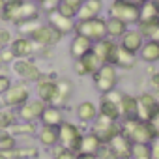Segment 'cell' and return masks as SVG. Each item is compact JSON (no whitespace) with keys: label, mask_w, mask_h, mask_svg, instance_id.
<instances>
[{"label":"cell","mask_w":159,"mask_h":159,"mask_svg":"<svg viewBox=\"0 0 159 159\" xmlns=\"http://www.w3.org/2000/svg\"><path fill=\"white\" fill-rule=\"evenodd\" d=\"M39 13H41L39 6L30 2V0H8L4 4L2 13H0V19L19 26L28 21H38Z\"/></svg>","instance_id":"cell-1"},{"label":"cell","mask_w":159,"mask_h":159,"mask_svg":"<svg viewBox=\"0 0 159 159\" xmlns=\"http://www.w3.org/2000/svg\"><path fill=\"white\" fill-rule=\"evenodd\" d=\"M120 129L133 144H150L155 139V131L150 122H142L139 118H122Z\"/></svg>","instance_id":"cell-2"},{"label":"cell","mask_w":159,"mask_h":159,"mask_svg":"<svg viewBox=\"0 0 159 159\" xmlns=\"http://www.w3.org/2000/svg\"><path fill=\"white\" fill-rule=\"evenodd\" d=\"M92 83H94V88L99 94H109V92L116 90V84H118V69L112 64H103L92 75Z\"/></svg>","instance_id":"cell-3"},{"label":"cell","mask_w":159,"mask_h":159,"mask_svg":"<svg viewBox=\"0 0 159 159\" xmlns=\"http://www.w3.org/2000/svg\"><path fill=\"white\" fill-rule=\"evenodd\" d=\"M107 15L124 21L127 26H137L139 23V6L125 2V0H111L107 8Z\"/></svg>","instance_id":"cell-4"},{"label":"cell","mask_w":159,"mask_h":159,"mask_svg":"<svg viewBox=\"0 0 159 159\" xmlns=\"http://www.w3.org/2000/svg\"><path fill=\"white\" fill-rule=\"evenodd\" d=\"M75 34L84 36L90 41H99L107 38V21L105 17H96V19H86V21H77L75 23Z\"/></svg>","instance_id":"cell-5"},{"label":"cell","mask_w":159,"mask_h":159,"mask_svg":"<svg viewBox=\"0 0 159 159\" xmlns=\"http://www.w3.org/2000/svg\"><path fill=\"white\" fill-rule=\"evenodd\" d=\"M30 94H32V88L28 83H23V81H17V83H11V86L6 90V94L2 96V105L8 107V109H19L23 107L28 99H30Z\"/></svg>","instance_id":"cell-6"},{"label":"cell","mask_w":159,"mask_h":159,"mask_svg":"<svg viewBox=\"0 0 159 159\" xmlns=\"http://www.w3.org/2000/svg\"><path fill=\"white\" fill-rule=\"evenodd\" d=\"M83 131L79 125H75L73 122H62L60 127H58V144L62 148H67L71 152H79L81 148V140H83Z\"/></svg>","instance_id":"cell-7"},{"label":"cell","mask_w":159,"mask_h":159,"mask_svg":"<svg viewBox=\"0 0 159 159\" xmlns=\"http://www.w3.org/2000/svg\"><path fill=\"white\" fill-rule=\"evenodd\" d=\"M11 71L15 73V77H19V81L23 83H38L43 77V71L39 69V66L36 62H32L30 58H15L11 62Z\"/></svg>","instance_id":"cell-8"},{"label":"cell","mask_w":159,"mask_h":159,"mask_svg":"<svg viewBox=\"0 0 159 159\" xmlns=\"http://www.w3.org/2000/svg\"><path fill=\"white\" fill-rule=\"evenodd\" d=\"M120 99H122V92H109V94H101L99 103H98V112L103 118L120 122L122 120V111H120Z\"/></svg>","instance_id":"cell-9"},{"label":"cell","mask_w":159,"mask_h":159,"mask_svg":"<svg viewBox=\"0 0 159 159\" xmlns=\"http://www.w3.org/2000/svg\"><path fill=\"white\" fill-rule=\"evenodd\" d=\"M28 38L36 43V47L49 49V47H56L64 36H62V34H58L51 25H47V23H39Z\"/></svg>","instance_id":"cell-10"},{"label":"cell","mask_w":159,"mask_h":159,"mask_svg":"<svg viewBox=\"0 0 159 159\" xmlns=\"http://www.w3.org/2000/svg\"><path fill=\"white\" fill-rule=\"evenodd\" d=\"M159 109V98L153 92H142L137 96V116L142 122H150Z\"/></svg>","instance_id":"cell-11"},{"label":"cell","mask_w":159,"mask_h":159,"mask_svg":"<svg viewBox=\"0 0 159 159\" xmlns=\"http://www.w3.org/2000/svg\"><path fill=\"white\" fill-rule=\"evenodd\" d=\"M92 133H96L103 144H109L118 133H122V129H120V122H114V120H109V118L98 116V118L92 122Z\"/></svg>","instance_id":"cell-12"},{"label":"cell","mask_w":159,"mask_h":159,"mask_svg":"<svg viewBox=\"0 0 159 159\" xmlns=\"http://www.w3.org/2000/svg\"><path fill=\"white\" fill-rule=\"evenodd\" d=\"M45 107H47V103H43L41 99H38V98L32 99V98H30L23 107L17 109V118H19V122L36 124V122H39V118H41Z\"/></svg>","instance_id":"cell-13"},{"label":"cell","mask_w":159,"mask_h":159,"mask_svg":"<svg viewBox=\"0 0 159 159\" xmlns=\"http://www.w3.org/2000/svg\"><path fill=\"white\" fill-rule=\"evenodd\" d=\"M36 84V88H34V92H36V98L38 99H41L43 103H47V105H52V101H54V98H56V88H58V83L54 81V79H51V77H47V75H43L38 83H34Z\"/></svg>","instance_id":"cell-14"},{"label":"cell","mask_w":159,"mask_h":159,"mask_svg":"<svg viewBox=\"0 0 159 159\" xmlns=\"http://www.w3.org/2000/svg\"><path fill=\"white\" fill-rule=\"evenodd\" d=\"M103 66V62L90 51L88 54H84L83 58H79V60H75V64H73V69H75V73L79 75V77H86V75H94L99 67Z\"/></svg>","instance_id":"cell-15"},{"label":"cell","mask_w":159,"mask_h":159,"mask_svg":"<svg viewBox=\"0 0 159 159\" xmlns=\"http://www.w3.org/2000/svg\"><path fill=\"white\" fill-rule=\"evenodd\" d=\"M144 36L137 30V26H129L127 28V32L120 38V47H124L125 51H129V52H133V54H137L139 56V52H140V49H142V45H144Z\"/></svg>","instance_id":"cell-16"},{"label":"cell","mask_w":159,"mask_h":159,"mask_svg":"<svg viewBox=\"0 0 159 159\" xmlns=\"http://www.w3.org/2000/svg\"><path fill=\"white\" fill-rule=\"evenodd\" d=\"M137 62H139V56H137V54H133V52H129V51H125V49H124V47H120V43H118V47H116V49H114V52H112L111 64H112L116 69L129 71V69H133V67L137 66Z\"/></svg>","instance_id":"cell-17"},{"label":"cell","mask_w":159,"mask_h":159,"mask_svg":"<svg viewBox=\"0 0 159 159\" xmlns=\"http://www.w3.org/2000/svg\"><path fill=\"white\" fill-rule=\"evenodd\" d=\"M75 19H67L64 15H60L56 10L54 11H49L47 13V25H51L58 34L62 36H69V34H75Z\"/></svg>","instance_id":"cell-18"},{"label":"cell","mask_w":159,"mask_h":159,"mask_svg":"<svg viewBox=\"0 0 159 159\" xmlns=\"http://www.w3.org/2000/svg\"><path fill=\"white\" fill-rule=\"evenodd\" d=\"M10 51L15 58H30L36 52V43L28 36H17L10 43Z\"/></svg>","instance_id":"cell-19"},{"label":"cell","mask_w":159,"mask_h":159,"mask_svg":"<svg viewBox=\"0 0 159 159\" xmlns=\"http://www.w3.org/2000/svg\"><path fill=\"white\" fill-rule=\"evenodd\" d=\"M92 45H94V41H90L88 38L79 36V34H73L71 36V41H69V56L73 60L83 58L84 54H88L92 51Z\"/></svg>","instance_id":"cell-20"},{"label":"cell","mask_w":159,"mask_h":159,"mask_svg":"<svg viewBox=\"0 0 159 159\" xmlns=\"http://www.w3.org/2000/svg\"><path fill=\"white\" fill-rule=\"evenodd\" d=\"M116 47H118V41H114L111 38H103V39H99L92 45V52L103 64H111V58H112V52H114Z\"/></svg>","instance_id":"cell-21"},{"label":"cell","mask_w":159,"mask_h":159,"mask_svg":"<svg viewBox=\"0 0 159 159\" xmlns=\"http://www.w3.org/2000/svg\"><path fill=\"white\" fill-rule=\"evenodd\" d=\"M103 10H105L103 0H84L81 10H79V13H77V21H86V19L101 17Z\"/></svg>","instance_id":"cell-22"},{"label":"cell","mask_w":159,"mask_h":159,"mask_svg":"<svg viewBox=\"0 0 159 159\" xmlns=\"http://www.w3.org/2000/svg\"><path fill=\"white\" fill-rule=\"evenodd\" d=\"M120 159H131V148H133V142L124 135V133H118L109 144H107Z\"/></svg>","instance_id":"cell-23"},{"label":"cell","mask_w":159,"mask_h":159,"mask_svg":"<svg viewBox=\"0 0 159 159\" xmlns=\"http://www.w3.org/2000/svg\"><path fill=\"white\" fill-rule=\"evenodd\" d=\"M56 83H58V88H56V98H54L52 105L62 109L69 101V98L73 96V83L69 81V79H58Z\"/></svg>","instance_id":"cell-24"},{"label":"cell","mask_w":159,"mask_h":159,"mask_svg":"<svg viewBox=\"0 0 159 159\" xmlns=\"http://www.w3.org/2000/svg\"><path fill=\"white\" fill-rule=\"evenodd\" d=\"M41 125H51V127H60V124L64 122V112L60 107L56 105H47L41 118H39Z\"/></svg>","instance_id":"cell-25"},{"label":"cell","mask_w":159,"mask_h":159,"mask_svg":"<svg viewBox=\"0 0 159 159\" xmlns=\"http://www.w3.org/2000/svg\"><path fill=\"white\" fill-rule=\"evenodd\" d=\"M139 60H142L144 64H157L159 62V41L146 39L139 52Z\"/></svg>","instance_id":"cell-26"},{"label":"cell","mask_w":159,"mask_h":159,"mask_svg":"<svg viewBox=\"0 0 159 159\" xmlns=\"http://www.w3.org/2000/svg\"><path fill=\"white\" fill-rule=\"evenodd\" d=\"M75 114H77V118L81 120L83 124H92V122L99 116L98 105L92 103V101H83V103H79L77 109H75Z\"/></svg>","instance_id":"cell-27"},{"label":"cell","mask_w":159,"mask_h":159,"mask_svg":"<svg viewBox=\"0 0 159 159\" xmlns=\"http://www.w3.org/2000/svg\"><path fill=\"white\" fill-rule=\"evenodd\" d=\"M36 135H38V140H39L41 146H45V148H54V146H58V127L41 125Z\"/></svg>","instance_id":"cell-28"},{"label":"cell","mask_w":159,"mask_h":159,"mask_svg":"<svg viewBox=\"0 0 159 159\" xmlns=\"http://www.w3.org/2000/svg\"><path fill=\"white\" fill-rule=\"evenodd\" d=\"M103 148V142L99 140V137L96 133H84L83 140H81V148L79 152H84V153H99V150Z\"/></svg>","instance_id":"cell-29"},{"label":"cell","mask_w":159,"mask_h":159,"mask_svg":"<svg viewBox=\"0 0 159 159\" xmlns=\"http://www.w3.org/2000/svg\"><path fill=\"white\" fill-rule=\"evenodd\" d=\"M107 38L114 39V41H120V38L127 32V25L120 19H114V17H107Z\"/></svg>","instance_id":"cell-30"},{"label":"cell","mask_w":159,"mask_h":159,"mask_svg":"<svg viewBox=\"0 0 159 159\" xmlns=\"http://www.w3.org/2000/svg\"><path fill=\"white\" fill-rule=\"evenodd\" d=\"M120 111H122V118H135L137 116V96L122 94Z\"/></svg>","instance_id":"cell-31"},{"label":"cell","mask_w":159,"mask_h":159,"mask_svg":"<svg viewBox=\"0 0 159 159\" xmlns=\"http://www.w3.org/2000/svg\"><path fill=\"white\" fill-rule=\"evenodd\" d=\"M150 19H159V8L153 0H148L142 6H139V21H150Z\"/></svg>","instance_id":"cell-32"},{"label":"cell","mask_w":159,"mask_h":159,"mask_svg":"<svg viewBox=\"0 0 159 159\" xmlns=\"http://www.w3.org/2000/svg\"><path fill=\"white\" fill-rule=\"evenodd\" d=\"M159 28V19H150V21H139L137 23V30L144 36V39H152L153 34Z\"/></svg>","instance_id":"cell-33"},{"label":"cell","mask_w":159,"mask_h":159,"mask_svg":"<svg viewBox=\"0 0 159 159\" xmlns=\"http://www.w3.org/2000/svg\"><path fill=\"white\" fill-rule=\"evenodd\" d=\"M17 114L13 109H0V131H10L13 124H17Z\"/></svg>","instance_id":"cell-34"},{"label":"cell","mask_w":159,"mask_h":159,"mask_svg":"<svg viewBox=\"0 0 159 159\" xmlns=\"http://www.w3.org/2000/svg\"><path fill=\"white\" fill-rule=\"evenodd\" d=\"M131 159H152L150 144H133V148H131Z\"/></svg>","instance_id":"cell-35"},{"label":"cell","mask_w":159,"mask_h":159,"mask_svg":"<svg viewBox=\"0 0 159 159\" xmlns=\"http://www.w3.org/2000/svg\"><path fill=\"white\" fill-rule=\"evenodd\" d=\"M52 157L54 159H77V153L67 150V148H62L60 144L52 148Z\"/></svg>","instance_id":"cell-36"},{"label":"cell","mask_w":159,"mask_h":159,"mask_svg":"<svg viewBox=\"0 0 159 159\" xmlns=\"http://www.w3.org/2000/svg\"><path fill=\"white\" fill-rule=\"evenodd\" d=\"M11 39H13V34H11V30H10V28H4V26H0V49H6V47H10Z\"/></svg>","instance_id":"cell-37"},{"label":"cell","mask_w":159,"mask_h":159,"mask_svg":"<svg viewBox=\"0 0 159 159\" xmlns=\"http://www.w3.org/2000/svg\"><path fill=\"white\" fill-rule=\"evenodd\" d=\"M39 23H41L39 19H38V21H28V23L19 25V26H17V30H19V34H21V36H30V34L34 32V28H36Z\"/></svg>","instance_id":"cell-38"},{"label":"cell","mask_w":159,"mask_h":159,"mask_svg":"<svg viewBox=\"0 0 159 159\" xmlns=\"http://www.w3.org/2000/svg\"><path fill=\"white\" fill-rule=\"evenodd\" d=\"M58 4H60V0H43V2L39 4V10L49 13V11H54L58 8Z\"/></svg>","instance_id":"cell-39"},{"label":"cell","mask_w":159,"mask_h":159,"mask_svg":"<svg viewBox=\"0 0 159 159\" xmlns=\"http://www.w3.org/2000/svg\"><path fill=\"white\" fill-rule=\"evenodd\" d=\"M98 157H99V159H120V157H118V155H116V153H114L109 146H107V144H103V148L99 150Z\"/></svg>","instance_id":"cell-40"},{"label":"cell","mask_w":159,"mask_h":159,"mask_svg":"<svg viewBox=\"0 0 159 159\" xmlns=\"http://www.w3.org/2000/svg\"><path fill=\"white\" fill-rule=\"evenodd\" d=\"M11 86V79L8 75H0V98L6 94V90Z\"/></svg>","instance_id":"cell-41"},{"label":"cell","mask_w":159,"mask_h":159,"mask_svg":"<svg viewBox=\"0 0 159 159\" xmlns=\"http://www.w3.org/2000/svg\"><path fill=\"white\" fill-rule=\"evenodd\" d=\"M150 150H152V159H159V135H155V139L150 142Z\"/></svg>","instance_id":"cell-42"},{"label":"cell","mask_w":159,"mask_h":159,"mask_svg":"<svg viewBox=\"0 0 159 159\" xmlns=\"http://www.w3.org/2000/svg\"><path fill=\"white\" fill-rule=\"evenodd\" d=\"M0 51H2V54H0V62L11 64V62L15 60V56H13V52L10 51V47H8V49H0Z\"/></svg>","instance_id":"cell-43"},{"label":"cell","mask_w":159,"mask_h":159,"mask_svg":"<svg viewBox=\"0 0 159 159\" xmlns=\"http://www.w3.org/2000/svg\"><path fill=\"white\" fill-rule=\"evenodd\" d=\"M150 125H152V129L155 131V135H159V109H157V112L153 114V118L150 120Z\"/></svg>","instance_id":"cell-44"},{"label":"cell","mask_w":159,"mask_h":159,"mask_svg":"<svg viewBox=\"0 0 159 159\" xmlns=\"http://www.w3.org/2000/svg\"><path fill=\"white\" fill-rule=\"evenodd\" d=\"M77 159H99L98 153H84V152H77Z\"/></svg>","instance_id":"cell-45"},{"label":"cell","mask_w":159,"mask_h":159,"mask_svg":"<svg viewBox=\"0 0 159 159\" xmlns=\"http://www.w3.org/2000/svg\"><path fill=\"white\" fill-rule=\"evenodd\" d=\"M125 2H131V4H135V6H142L144 2H148V0H125Z\"/></svg>","instance_id":"cell-46"},{"label":"cell","mask_w":159,"mask_h":159,"mask_svg":"<svg viewBox=\"0 0 159 159\" xmlns=\"http://www.w3.org/2000/svg\"><path fill=\"white\" fill-rule=\"evenodd\" d=\"M4 4H6V0H0V13H2V10H4Z\"/></svg>","instance_id":"cell-47"},{"label":"cell","mask_w":159,"mask_h":159,"mask_svg":"<svg viewBox=\"0 0 159 159\" xmlns=\"http://www.w3.org/2000/svg\"><path fill=\"white\" fill-rule=\"evenodd\" d=\"M30 2H34V4H38V6H39V4L43 2V0H30Z\"/></svg>","instance_id":"cell-48"},{"label":"cell","mask_w":159,"mask_h":159,"mask_svg":"<svg viewBox=\"0 0 159 159\" xmlns=\"http://www.w3.org/2000/svg\"><path fill=\"white\" fill-rule=\"evenodd\" d=\"M0 159H8V157H4V155H2V153H0Z\"/></svg>","instance_id":"cell-49"},{"label":"cell","mask_w":159,"mask_h":159,"mask_svg":"<svg viewBox=\"0 0 159 159\" xmlns=\"http://www.w3.org/2000/svg\"><path fill=\"white\" fill-rule=\"evenodd\" d=\"M153 2H155V4H157V8H159V0H153Z\"/></svg>","instance_id":"cell-50"},{"label":"cell","mask_w":159,"mask_h":159,"mask_svg":"<svg viewBox=\"0 0 159 159\" xmlns=\"http://www.w3.org/2000/svg\"><path fill=\"white\" fill-rule=\"evenodd\" d=\"M6 2H8V0H6Z\"/></svg>","instance_id":"cell-51"}]
</instances>
